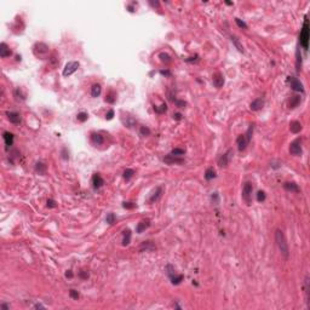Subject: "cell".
<instances>
[{"instance_id": "cell-34", "label": "cell", "mask_w": 310, "mask_h": 310, "mask_svg": "<svg viewBox=\"0 0 310 310\" xmlns=\"http://www.w3.org/2000/svg\"><path fill=\"white\" fill-rule=\"evenodd\" d=\"M159 58H160V61L164 62V63H170V62H171V56H170L169 54H166V52H161V54L159 55Z\"/></svg>"}, {"instance_id": "cell-2", "label": "cell", "mask_w": 310, "mask_h": 310, "mask_svg": "<svg viewBox=\"0 0 310 310\" xmlns=\"http://www.w3.org/2000/svg\"><path fill=\"white\" fill-rule=\"evenodd\" d=\"M299 42L304 50H308V46H309V21H308V17L304 18L303 28L299 34Z\"/></svg>"}, {"instance_id": "cell-23", "label": "cell", "mask_w": 310, "mask_h": 310, "mask_svg": "<svg viewBox=\"0 0 310 310\" xmlns=\"http://www.w3.org/2000/svg\"><path fill=\"white\" fill-rule=\"evenodd\" d=\"M302 128H303L302 124H300L299 121H297V120L292 121V123L290 124V130H291L292 133H299V132L302 131Z\"/></svg>"}, {"instance_id": "cell-43", "label": "cell", "mask_w": 310, "mask_h": 310, "mask_svg": "<svg viewBox=\"0 0 310 310\" xmlns=\"http://www.w3.org/2000/svg\"><path fill=\"white\" fill-rule=\"evenodd\" d=\"M235 22H236V24L239 26L240 28H242V29H247V24H246V23H245L243 21H241L240 18H238V17H236V18H235Z\"/></svg>"}, {"instance_id": "cell-6", "label": "cell", "mask_w": 310, "mask_h": 310, "mask_svg": "<svg viewBox=\"0 0 310 310\" xmlns=\"http://www.w3.org/2000/svg\"><path fill=\"white\" fill-rule=\"evenodd\" d=\"M290 153L295 156H300L303 154V148H302V138H297L290 144Z\"/></svg>"}, {"instance_id": "cell-40", "label": "cell", "mask_w": 310, "mask_h": 310, "mask_svg": "<svg viewBox=\"0 0 310 310\" xmlns=\"http://www.w3.org/2000/svg\"><path fill=\"white\" fill-rule=\"evenodd\" d=\"M211 201H212V204H214V205H218V204H219V194H218L217 192L212 193Z\"/></svg>"}, {"instance_id": "cell-46", "label": "cell", "mask_w": 310, "mask_h": 310, "mask_svg": "<svg viewBox=\"0 0 310 310\" xmlns=\"http://www.w3.org/2000/svg\"><path fill=\"white\" fill-rule=\"evenodd\" d=\"M47 207H50V209H54V207H56V201L55 200H52V199H49L47 201Z\"/></svg>"}, {"instance_id": "cell-3", "label": "cell", "mask_w": 310, "mask_h": 310, "mask_svg": "<svg viewBox=\"0 0 310 310\" xmlns=\"http://www.w3.org/2000/svg\"><path fill=\"white\" fill-rule=\"evenodd\" d=\"M166 273H167V275H169L172 285H179V283L184 280L183 275H182V274H177V273H176V269L173 268V265H171V264H167V267H166Z\"/></svg>"}, {"instance_id": "cell-11", "label": "cell", "mask_w": 310, "mask_h": 310, "mask_svg": "<svg viewBox=\"0 0 310 310\" xmlns=\"http://www.w3.org/2000/svg\"><path fill=\"white\" fill-rule=\"evenodd\" d=\"M212 83H213V86L217 87V88H221L223 85H224V76L221 74V73H216L212 78Z\"/></svg>"}, {"instance_id": "cell-20", "label": "cell", "mask_w": 310, "mask_h": 310, "mask_svg": "<svg viewBox=\"0 0 310 310\" xmlns=\"http://www.w3.org/2000/svg\"><path fill=\"white\" fill-rule=\"evenodd\" d=\"M150 226V221L149 219H143V221H141L138 224H137V226H136V231L138 233V234H142L145 229H148Z\"/></svg>"}, {"instance_id": "cell-41", "label": "cell", "mask_w": 310, "mask_h": 310, "mask_svg": "<svg viewBox=\"0 0 310 310\" xmlns=\"http://www.w3.org/2000/svg\"><path fill=\"white\" fill-rule=\"evenodd\" d=\"M265 197H267V195H265V193H264L263 190H259V192L257 193V201H258V202H263V201L265 200Z\"/></svg>"}, {"instance_id": "cell-13", "label": "cell", "mask_w": 310, "mask_h": 310, "mask_svg": "<svg viewBox=\"0 0 310 310\" xmlns=\"http://www.w3.org/2000/svg\"><path fill=\"white\" fill-rule=\"evenodd\" d=\"M6 115H7V119L10 120V123H12V124H15V125L21 124V121H22L21 115H19L18 113H16V112H7Z\"/></svg>"}, {"instance_id": "cell-12", "label": "cell", "mask_w": 310, "mask_h": 310, "mask_svg": "<svg viewBox=\"0 0 310 310\" xmlns=\"http://www.w3.org/2000/svg\"><path fill=\"white\" fill-rule=\"evenodd\" d=\"M263 107H264V99L263 98L254 99V101L251 102V104H250V109H251V110H253V112H258V110H260Z\"/></svg>"}, {"instance_id": "cell-31", "label": "cell", "mask_w": 310, "mask_h": 310, "mask_svg": "<svg viewBox=\"0 0 310 310\" xmlns=\"http://www.w3.org/2000/svg\"><path fill=\"white\" fill-rule=\"evenodd\" d=\"M154 112L156 114H164L167 112V104L166 103H162L161 105L159 107H154Z\"/></svg>"}, {"instance_id": "cell-35", "label": "cell", "mask_w": 310, "mask_h": 310, "mask_svg": "<svg viewBox=\"0 0 310 310\" xmlns=\"http://www.w3.org/2000/svg\"><path fill=\"white\" fill-rule=\"evenodd\" d=\"M133 174H135V171L131 169H126L124 171V178L126 179V181H130L132 177H133Z\"/></svg>"}, {"instance_id": "cell-28", "label": "cell", "mask_w": 310, "mask_h": 310, "mask_svg": "<svg viewBox=\"0 0 310 310\" xmlns=\"http://www.w3.org/2000/svg\"><path fill=\"white\" fill-rule=\"evenodd\" d=\"M105 102L109 103V104H114L116 102V93L114 91H109L105 96Z\"/></svg>"}, {"instance_id": "cell-48", "label": "cell", "mask_w": 310, "mask_h": 310, "mask_svg": "<svg viewBox=\"0 0 310 310\" xmlns=\"http://www.w3.org/2000/svg\"><path fill=\"white\" fill-rule=\"evenodd\" d=\"M113 118H114V110L113 109H110L108 113L105 114V119H107V120H112Z\"/></svg>"}, {"instance_id": "cell-5", "label": "cell", "mask_w": 310, "mask_h": 310, "mask_svg": "<svg viewBox=\"0 0 310 310\" xmlns=\"http://www.w3.org/2000/svg\"><path fill=\"white\" fill-rule=\"evenodd\" d=\"M252 193H253V185L251 182H246L242 187V199L247 205H251L252 202Z\"/></svg>"}, {"instance_id": "cell-45", "label": "cell", "mask_w": 310, "mask_h": 310, "mask_svg": "<svg viewBox=\"0 0 310 310\" xmlns=\"http://www.w3.org/2000/svg\"><path fill=\"white\" fill-rule=\"evenodd\" d=\"M69 296H71L73 299H78V298L80 297V295H79V292H78V291H75V290H71V291H69Z\"/></svg>"}, {"instance_id": "cell-4", "label": "cell", "mask_w": 310, "mask_h": 310, "mask_svg": "<svg viewBox=\"0 0 310 310\" xmlns=\"http://www.w3.org/2000/svg\"><path fill=\"white\" fill-rule=\"evenodd\" d=\"M33 54L38 58H46L49 55V46L44 42H37L33 46Z\"/></svg>"}, {"instance_id": "cell-18", "label": "cell", "mask_w": 310, "mask_h": 310, "mask_svg": "<svg viewBox=\"0 0 310 310\" xmlns=\"http://www.w3.org/2000/svg\"><path fill=\"white\" fill-rule=\"evenodd\" d=\"M236 144H238V149H239L240 152H243V150L246 149V147H247L248 142L246 141L245 135H240L239 137L236 138Z\"/></svg>"}, {"instance_id": "cell-56", "label": "cell", "mask_w": 310, "mask_h": 310, "mask_svg": "<svg viewBox=\"0 0 310 310\" xmlns=\"http://www.w3.org/2000/svg\"><path fill=\"white\" fill-rule=\"evenodd\" d=\"M34 308H35V309H44L45 307H44V305H41V304H37V305H35Z\"/></svg>"}, {"instance_id": "cell-49", "label": "cell", "mask_w": 310, "mask_h": 310, "mask_svg": "<svg viewBox=\"0 0 310 310\" xmlns=\"http://www.w3.org/2000/svg\"><path fill=\"white\" fill-rule=\"evenodd\" d=\"M79 276H80L83 280H86V279L88 278V273H87V271H85V270H83V271H80V273H79Z\"/></svg>"}, {"instance_id": "cell-29", "label": "cell", "mask_w": 310, "mask_h": 310, "mask_svg": "<svg viewBox=\"0 0 310 310\" xmlns=\"http://www.w3.org/2000/svg\"><path fill=\"white\" fill-rule=\"evenodd\" d=\"M46 165L44 164V162H37V165H35V172L37 173H39V174H45L46 173Z\"/></svg>"}, {"instance_id": "cell-22", "label": "cell", "mask_w": 310, "mask_h": 310, "mask_svg": "<svg viewBox=\"0 0 310 310\" xmlns=\"http://www.w3.org/2000/svg\"><path fill=\"white\" fill-rule=\"evenodd\" d=\"M300 101H302L300 96H292V97L290 98V101H288V108H290V109H295V108H297V107L299 105Z\"/></svg>"}, {"instance_id": "cell-54", "label": "cell", "mask_w": 310, "mask_h": 310, "mask_svg": "<svg viewBox=\"0 0 310 310\" xmlns=\"http://www.w3.org/2000/svg\"><path fill=\"white\" fill-rule=\"evenodd\" d=\"M1 309H2V310L10 309V305H7V304H1Z\"/></svg>"}, {"instance_id": "cell-30", "label": "cell", "mask_w": 310, "mask_h": 310, "mask_svg": "<svg viewBox=\"0 0 310 310\" xmlns=\"http://www.w3.org/2000/svg\"><path fill=\"white\" fill-rule=\"evenodd\" d=\"M230 39H231V41H233V44L235 45V47H236V49L239 50L240 52H242V54H243V52H245V50H243V46H242V45L240 44L239 39H238L236 37H233V35H231V38H230Z\"/></svg>"}, {"instance_id": "cell-33", "label": "cell", "mask_w": 310, "mask_h": 310, "mask_svg": "<svg viewBox=\"0 0 310 310\" xmlns=\"http://www.w3.org/2000/svg\"><path fill=\"white\" fill-rule=\"evenodd\" d=\"M253 128H254V125L253 124H251L250 127L247 128V131H246V133H245V137H246V141L250 143L251 141V138H252V133H253Z\"/></svg>"}, {"instance_id": "cell-44", "label": "cell", "mask_w": 310, "mask_h": 310, "mask_svg": "<svg viewBox=\"0 0 310 310\" xmlns=\"http://www.w3.org/2000/svg\"><path fill=\"white\" fill-rule=\"evenodd\" d=\"M123 207H124V209H127V210H131V209H135V207H136V204H133V202H124V204H123Z\"/></svg>"}, {"instance_id": "cell-16", "label": "cell", "mask_w": 310, "mask_h": 310, "mask_svg": "<svg viewBox=\"0 0 310 310\" xmlns=\"http://www.w3.org/2000/svg\"><path fill=\"white\" fill-rule=\"evenodd\" d=\"M155 248V245L153 241H150V240H148V241H143L142 242V245L140 246V252H144V251H154Z\"/></svg>"}, {"instance_id": "cell-10", "label": "cell", "mask_w": 310, "mask_h": 310, "mask_svg": "<svg viewBox=\"0 0 310 310\" xmlns=\"http://www.w3.org/2000/svg\"><path fill=\"white\" fill-rule=\"evenodd\" d=\"M164 161L166 162V164H169V165H181V164H184V159L182 157H179V156H174V155H166L165 157H164Z\"/></svg>"}, {"instance_id": "cell-24", "label": "cell", "mask_w": 310, "mask_h": 310, "mask_svg": "<svg viewBox=\"0 0 310 310\" xmlns=\"http://www.w3.org/2000/svg\"><path fill=\"white\" fill-rule=\"evenodd\" d=\"M91 141H92L93 144L101 145V144H103L104 138H103V136H102V135H99V133H92V135H91Z\"/></svg>"}, {"instance_id": "cell-19", "label": "cell", "mask_w": 310, "mask_h": 310, "mask_svg": "<svg viewBox=\"0 0 310 310\" xmlns=\"http://www.w3.org/2000/svg\"><path fill=\"white\" fill-rule=\"evenodd\" d=\"M283 189L287 190V192H291V193H299V187L298 184L295 183V182H286L283 183Z\"/></svg>"}, {"instance_id": "cell-9", "label": "cell", "mask_w": 310, "mask_h": 310, "mask_svg": "<svg viewBox=\"0 0 310 310\" xmlns=\"http://www.w3.org/2000/svg\"><path fill=\"white\" fill-rule=\"evenodd\" d=\"M288 81H290L291 88H292L293 91L304 93V86H303V84H302L297 78H295V76H288Z\"/></svg>"}, {"instance_id": "cell-57", "label": "cell", "mask_w": 310, "mask_h": 310, "mask_svg": "<svg viewBox=\"0 0 310 310\" xmlns=\"http://www.w3.org/2000/svg\"><path fill=\"white\" fill-rule=\"evenodd\" d=\"M226 5H233V2H231V1H226Z\"/></svg>"}, {"instance_id": "cell-25", "label": "cell", "mask_w": 310, "mask_h": 310, "mask_svg": "<svg viewBox=\"0 0 310 310\" xmlns=\"http://www.w3.org/2000/svg\"><path fill=\"white\" fill-rule=\"evenodd\" d=\"M204 177H205L206 181H211L213 178H216V170L213 169V167H209V169L205 171Z\"/></svg>"}, {"instance_id": "cell-21", "label": "cell", "mask_w": 310, "mask_h": 310, "mask_svg": "<svg viewBox=\"0 0 310 310\" xmlns=\"http://www.w3.org/2000/svg\"><path fill=\"white\" fill-rule=\"evenodd\" d=\"M161 194H162V188L161 187H156L155 188V190L153 192V194L150 195V197H149V202L150 204H153V202H155V201H157L159 199H160V196H161Z\"/></svg>"}, {"instance_id": "cell-50", "label": "cell", "mask_w": 310, "mask_h": 310, "mask_svg": "<svg viewBox=\"0 0 310 310\" xmlns=\"http://www.w3.org/2000/svg\"><path fill=\"white\" fill-rule=\"evenodd\" d=\"M173 119L174 120H177V121H179V120H182L183 119V115L181 113H174L173 114Z\"/></svg>"}, {"instance_id": "cell-38", "label": "cell", "mask_w": 310, "mask_h": 310, "mask_svg": "<svg viewBox=\"0 0 310 310\" xmlns=\"http://www.w3.org/2000/svg\"><path fill=\"white\" fill-rule=\"evenodd\" d=\"M115 219H116V217H115V214L114 213H108L107 214V218H105V221H107V223L108 224H114L115 223Z\"/></svg>"}, {"instance_id": "cell-52", "label": "cell", "mask_w": 310, "mask_h": 310, "mask_svg": "<svg viewBox=\"0 0 310 310\" xmlns=\"http://www.w3.org/2000/svg\"><path fill=\"white\" fill-rule=\"evenodd\" d=\"M66 278H68V279H71V278H73V273H71V270H67V273H66Z\"/></svg>"}, {"instance_id": "cell-42", "label": "cell", "mask_w": 310, "mask_h": 310, "mask_svg": "<svg viewBox=\"0 0 310 310\" xmlns=\"http://www.w3.org/2000/svg\"><path fill=\"white\" fill-rule=\"evenodd\" d=\"M140 132H141L142 136H149V135H150V130H149L147 126H141Z\"/></svg>"}, {"instance_id": "cell-36", "label": "cell", "mask_w": 310, "mask_h": 310, "mask_svg": "<svg viewBox=\"0 0 310 310\" xmlns=\"http://www.w3.org/2000/svg\"><path fill=\"white\" fill-rule=\"evenodd\" d=\"M87 118H88V115H87V113H85V112H80V113L76 115V120L80 121V123H85L87 120Z\"/></svg>"}, {"instance_id": "cell-17", "label": "cell", "mask_w": 310, "mask_h": 310, "mask_svg": "<svg viewBox=\"0 0 310 310\" xmlns=\"http://www.w3.org/2000/svg\"><path fill=\"white\" fill-rule=\"evenodd\" d=\"M103 184H104V179L101 177V174L98 173H96V174H93V177H92V185H93V189H99L101 187H103Z\"/></svg>"}, {"instance_id": "cell-32", "label": "cell", "mask_w": 310, "mask_h": 310, "mask_svg": "<svg viewBox=\"0 0 310 310\" xmlns=\"http://www.w3.org/2000/svg\"><path fill=\"white\" fill-rule=\"evenodd\" d=\"M14 95H15V97H16V99H21V101H24V99H26V95L23 93L22 88H19V87L15 90Z\"/></svg>"}, {"instance_id": "cell-51", "label": "cell", "mask_w": 310, "mask_h": 310, "mask_svg": "<svg viewBox=\"0 0 310 310\" xmlns=\"http://www.w3.org/2000/svg\"><path fill=\"white\" fill-rule=\"evenodd\" d=\"M160 74H161V75H165V76H171V71H167V69H166V71H160Z\"/></svg>"}, {"instance_id": "cell-39", "label": "cell", "mask_w": 310, "mask_h": 310, "mask_svg": "<svg viewBox=\"0 0 310 310\" xmlns=\"http://www.w3.org/2000/svg\"><path fill=\"white\" fill-rule=\"evenodd\" d=\"M174 104H176V107H178V108H184L185 105H187V102L185 101H182V99H173L172 101Z\"/></svg>"}, {"instance_id": "cell-1", "label": "cell", "mask_w": 310, "mask_h": 310, "mask_svg": "<svg viewBox=\"0 0 310 310\" xmlns=\"http://www.w3.org/2000/svg\"><path fill=\"white\" fill-rule=\"evenodd\" d=\"M275 241H276V245H278L281 254L283 256V258L288 259V256H290L288 243H287V240L285 238V234H283V231H282L281 229H276V231H275Z\"/></svg>"}, {"instance_id": "cell-26", "label": "cell", "mask_w": 310, "mask_h": 310, "mask_svg": "<svg viewBox=\"0 0 310 310\" xmlns=\"http://www.w3.org/2000/svg\"><path fill=\"white\" fill-rule=\"evenodd\" d=\"M131 236H132L131 230L130 229H125L124 230V236H123V245L124 246H127L131 242Z\"/></svg>"}, {"instance_id": "cell-7", "label": "cell", "mask_w": 310, "mask_h": 310, "mask_svg": "<svg viewBox=\"0 0 310 310\" xmlns=\"http://www.w3.org/2000/svg\"><path fill=\"white\" fill-rule=\"evenodd\" d=\"M231 156H233V149H228L224 154L219 156V159H218V166H219V167H223V169H224V167H228Z\"/></svg>"}, {"instance_id": "cell-37", "label": "cell", "mask_w": 310, "mask_h": 310, "mask_svg": "<svg viewBox=\"0 0 310 310\" xmlns=\"http://www.w3.org/2000/svg\"><path fill=\"white\" fill-rule=\"evenodd\" d=\"M184 153H185V150L182 148H174V149H172V152L170 154L174 155V156H182V155H184Z\"/></svg>"}, {"instance_id": "cell-27", "label": "cell", "mask_w": 310, "mask_h": 310, "mask_svg": "<svg viewBox=\"0 0 310 310\" xmlns=\"http://www.w3.org/2000/svg\"><path fill=\"white\" fill-rule=\"evenodd\" d=\"M101 92H102V87H101V85L99 84L92 85V87H91V96H92V97L97 98L99 95H101Z\"/></svg>"}, {"instance_id": "cell-55", "label": "cell", "mask_w": 310, "mask_h": 310, "mask_svg": "<svg viewBox=\"0 0 310 310\" xmlns=\"http://www.w3.org/2000/svg\"><path fill=\"white\" fill-rule=\"evenodd\" d=\"M127 10H128L130 12H135V9H133L132 5H128V6H127Z\"/></svg>"}, {"instance_id": "cell-47", "label": "cell", "mask_w": 310, "mask_h": 310, "mask_svg": "<svg viewBox=\"0 0 310 310\" xmlns=\"http://www.w3.org/2000/svg\"><path fill=\"white\" fill-rule=\"evenodd\" d=\"M62 159H64V160H68V159H69V153H67V148H63V149H62Z\"/></svg>"}, {"instance_id": "cell-53", "label": "cell", "mask_w": 310, "mask_h": 310, "mask_svg": "<svg viewBox=\"0 0 310 310\" xmlns=\"http://www.w3.org/2000/svg\"><path fill=\"white\" fill-rule=\"evenodd\" d=\"M149 4L152 5V6H154V7H159V5H160V2L159 1H149Z\"/></svg>"}, {"instance_id": "cell-8", "label": "cell", "mask_w": 310, "mask_h": 310, "mask_svg": "<svg viewBox=\"0 0 310 310\" xmlns=\"http://www.w3.org/2000/svg\"><path fill=\"white\" fill-rule=\"evenodd\" d=\"M79 66H80V64H79V62H76V61L68 62V63L66 64L64 69H63V75H64V76H71V74H74L75 71H78Z\"/></svg>"}, {"instance_id": "cell-14", "label": "cell", "mask_w": 310, "mask_h": 310, "mask_svg": "<svg viewBox=\"0 0 310 310\" xmlns=\"http://www.w3.org/2000/svg\"><path fill=\"white\" fill-rule=\"evenodd\" d=\"M12 55V51L10 50V47L7 46L6 42H1L0 44V57L1 58H6Z\"/></svg>"}, {"instance_id": "cell-15", "label": "cell", "mask_w": 310, "mask_h": 310, "mask_svg": "<svg viewBox=\"0 0 310 310\" xmlns=\"http://www.w3.org/2000/svg\"><path fill=\"white\" fill-rule=\"evenodd\" d=\"M2 137H4V141H5V145H6V149H9V148H11L12 145H14V138L15 136L11 133V132H7V131H5L4 132V135H2Z\"/></svg>"}]
</instances>
